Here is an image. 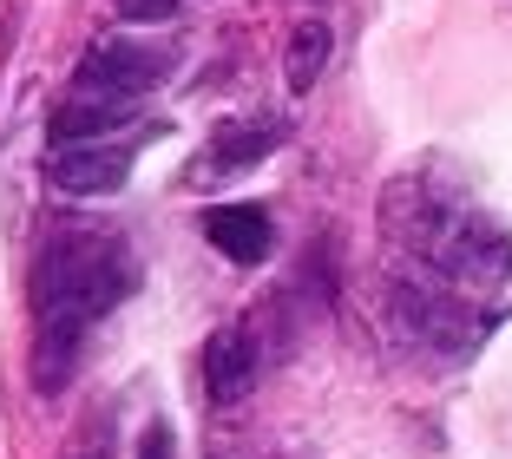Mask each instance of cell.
<instances>
[{
	"label": "cell",
	"instance_id": "obj_4",
	"mask_svg": "<svg viewBox=\"0 0 512 459\" xmlns=\"http://www.w3.org/2000/svg\"><path fill=\"white\" fill-rule=\"evenodd\" d=\"M46 178L73 197H112L132 178V138H92V145H53Z\"/></svg>",
	"mask_w": 512,
	"mask_h": 459
},
{
	"label": "cell",
	"instance_id": "obj_8",
	"mask_svg": "<svg viewBox=\"0 0 512 459\" xmlns=\"http://www.w3.org/2000/svg\"><path fill=\"white\" fill-rule=\"evenodd\" d=\"M138 125V99H112V92H86L79 86L73 99L53 112V145H92V138H112Z\"/></svg>",
	"mask_w": 512,
	"mask_h": 459
},
{
	"label": "cell",
	"instance_id": "obj_5",
	"mask_svg": "<svg viewBox=\"0 0 512 459\" xmlns=\"http://www.w3.org/2000/svg\"><path fill=\"white\" fill-rule=\"evenodd\" d=\"M289 138V119H224L217 125V138H211V151L197 158V184H224V178H237V171H250V164H263L276 145Z\"/></svg>",
	"mask_w": 512,
	"mask_h": 459
},
{
	"label": "cell",
	"instance_id": "obj_3",
	"mask_svg": "<svg viewBox=\"0 0 512 459\" xmlns=\"http://www.w3.org/2000/svg\"><path fill=\"white\" fill-rule=\"evenodd\" d=\"M434 269L460 289H506L512 282V230L493 217H460V230L447 237V250L434 256Z\"/></svg>",
	"mask_w": 512,
	"mask_h": 459
},
{
	"label": "cell",
	"instance_id": "obj_11",
	"mask_svg": "<svg viewBox=\"0 0 512 459\" xmlns=\"http://www.w3.org/2000/svg\"><path fill=\"white\" fill-rule=\"evenodd\" d=\"M184 0H112V14L132 20V27H151V20H171Z\"/></svg>",
	"mask_w": 512,
	"mask_h": 459
},
{
	"label": "cell",
	"instance_id": "obj_9",
	"mask_svg": "<svg viewBox=\"0 0 512 459\" xmlns=\"http://www.w3.org/2000/svg\"><path fill=\"white\" fill-rule=\"evenodd\" d=\"M256 387V348L243 328H217L211 348H204V394L217 400V407H237L243 394Z\"/></svg>",
	"mask_w": 512,
	"mask_h": 459
},
{
	"label": "cell",
	"instance_id": "obj_10",
	"mask_svg": "<svg viewBox=\"0 0 512 459\" xmlns=\"http://www.w3.org/2000/svg\"><path fill=\"white\" fill-rule=\"evenodd\" d=\"M329 53H335L329 20H296V33H289V53H283V79H289V92H309V86H316L322 66H329Z\"/></svg>",
	"mask_w": 512,
	"mask_h": 459
},
{
	"label": "cell",
	"instance_id": "obj_2",
	"mask_svg": "<svg viewBox=\"0 0 512 459\" xmlns=\"http://www.w3.org/2000/svg\"><path fill=\"white\" fill-rule=\"evenodd\" d=\"M178 66V46L171 40H132V33H112V40H92L86 60H79V86L86 92H112V99H145L158 92Z\"/></svg>",
	"mask_w": 512,
	"mask_h": 459
},
{
	"label": "cell",
	"instance_id": "obj_1",
	"mask_svg": "<svg viewBox=\"0 0 512 459\" xmlns=\"http://www.w3.org/2000/svg\"><path fill=\"white\" fill-rule=\"evenodd\" d=\"M138 289V263L112 230L99 223H53L33 256V315H40V355H33V374L46 387L66 381L86 348L92 322L112 315L125 296Z\"/></svg>",
	"mask_w": 512,
	"mask_h": 459
},
{
	"label": "cell",
	"instance_id": "obj_7",
	"mask_svg": "<svg viewBox=\"0 0 512 459\" xmlns=\"http://www.w3.org/2000/svg\"><path fill=\"white\" fill-rule=\"evenodd\" d=\"M394 309H401V335L427 341V348H440V355H460L473 341V322L460 309H453L447 296H434V289H421V282H401L394 289Z\"/></svg>",
	"mask_w": 512,
	"mask_h": 459
},
{
	"label": "cell",
	"instance_id": "obj_12",
	"mask_svg": "<svg viewBox=\"0 0 512 459\" xmlns=\"http://www.w3.org/2000/svg\"><path fill=\"white\" fill-rule=\"evenodd\" d=\"M138 459H178V440H171L165 420H151V427L138 433Z\"/></svg>",
	"mask_w": 512,
	"mask_h": 459
},
{
	"label": "cell",
	"instance_id": "obj_6",
	"mask_svg": "<svg viewBox=\"0 0 512 459\" xmlns=\"http://www.w3.org/2000/svg\"><path fill=\"white\" fill-rule=\"evenodd\" d=\"M197 230H204V243H211L217 256H230V263H243V269H256L276 250V223H270L263 204H211L197 217Z\"/></svg>",
	"mask_w": 512,
	"mask_h": 459
}]
</instances>
